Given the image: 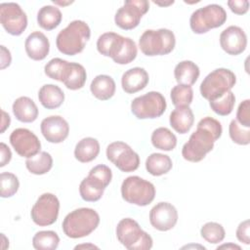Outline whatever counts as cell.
<instances>
[{"label":"cell","mask_w":250,"mask_h":250,"mask_svg":"<svg viewBox=\"0 0 250 250\" xmlns=\"http://www.w3.org/2000/svg\"><path fill=\"white\" fill-rule=\"evenodd\" d=\"M222 248H227V249H238V250H240L241 248H240V246H238V245H236V244H232V243H229V244H223V245H221V246H218L217 247V249L219 250V249H222Z\"/></svg>","instance_id":"cell-47"},{"label":"cell","mask_w":250,"mask_h":250,"mask_svg":"<svg viewBox=\"0 0 250 250\" xmlns=\"http://www.w3.org/2000/svg\"><path fill=\"white\" fill-rule=\"evenodd\" d=\"M234 104H235V97L231 91H229L226 94H224L222 97L209 102V105L211 109L215 113L221 116L229 115L232 111Z\"/></svg>","instance_id":"cell-36"},{"label":"cell","mask_w":250,"mask_h":250,"mask_svg":"<svg viewBox=\"0 0 250 250\" xmlns=\"http://www.w3.org/2000/svg\"><path fill=\"white\" fill-rule=\"evenodd\" d=\"M150 140L152 146L160 150L170 151L177 146V138L175 134L166 127L155 129L151 134Z\"/></svg>","instance_id":"cell-31"},{"label":"cell","mask_w":250,"mask_h":250,"mask_svg":"<svg viewBox=\"0 0 250 250\" xmlns=\"http://www.w3.org/2000/svg\"><path fill=\"white\" fill-rule=\"evenodd\" d=\"M221 123L210 116L199 120L196 130L190 135L188 141L183 146L182 155L190 162H199L210 152L215 142L222 136Z\"/></svg>","instance_id":"cell-1"},{"label":"cell","mask_w":250,"mask_h":250,"mask_svg":"<svg viewBox=\"0 0 250 250\" xmlns=\"http://www.w3.org/2000/svg\"><path fill=\"white\" fill-rule=\"evenodd\" d=\"M0 22L11 35H21L27 26V17L21 6L15 2L0 4Z\"/></svg>","instance_id":"cell-14"},{"label":"cell","mask_w":250,"mask_h":250,"mask_svg":"<svg viewBox=\"0 0 250 250\" xmlns=\"http://www.w3.org/2000/svg\"><path fill=\"white\" fill-rule=\"evenodd\" d=\"M38 100L45 108L55 109L62 104L64 101V94L59 86L54 84H45L39 89Z\"/></svg>","instance_id":"cell-26"},{"label":"cell","mask_w":250,"mask_h":250,"mask_svg":"<svg viewBox=\"0 0 250 250\" xmlns=\"http://www.w3.org/2000/svg\"><path fill=\"white\" fill-rule=\"evenodd\" d=\"M148 9L149 3L146 0H127L115 14V24L124 30L133 29L139 25Z\"/></svg>","instance_id":"cell-13"},{"label":"cell","mask_w":250,"mask_h":250,"mask_svg":"<svg viewBox=\"0 0 250 250\" xmlns=\"http://www.w3.org/2000/svg\"><path fill=\"white\" fill-rule=\"evenodd\" d=\"M24 49L26 55L33 61L44 60L50 51V42L41 31L31 32L25 39Z\"/></svg>","instance_id":"cell-19"},{"label":"cell","mask_w":250,"mask_h":250,"mask_svg":"<svg viewBox=\"0 0 250 250\" xmlns=\"http://www.w3.org/2000/svg\"><path fill=\"white\" fill-rule=\"evenodd\" d=\"M150 225L160 231L173 229L178 222V211L169 202H159L149 212Z\"/></svg>","instance_id":"cell-16"},{"label":"cell","mask_w":250,"mask_h":250,"mask_svg":"<svg viewBox=\"0 0 250 250\" xmlns=\"http://www.w3.org/2000/svg\"><path fill=\"white\" fill-rule=\"evenodd\" d=\"M170 97L172 104L176 106H189L193 99V91L191 86L178 84L171 90Z\"/></svg>","instance_id":"cell-34"},{"label":"cell","mask_w":250,"mask_h":250,"mask_svg":"<svg viewBox=\"0 0 250 250\" xmlns=\"http://www.w3.org/2000/svg\"><path fill=\"white\" fill-rule=\"evenodd\" d=\"M175 45V34L167 28L147 29L139 39V47L142 53L147 57L167 55L174 50Z\"/></svg>","instance_id":"cell-5"},{"label":"cell","mask_w":250,"mask_h":250,"mask_svg":"<svg viewBox=\"0 0 250 250\" xmlns=\"http://www.w3.org/2000/svg\"><path fill=\"white\" fill-rule=\"evenodd\" d=\"M80 248H98L97 246H95L94 244H81V245H77L75 246V249H80Z\"/></svg>","instance_id":"cell-48"},{"label":"cell","mask_w":250,"mask_h":250,"mask_svg":"<svg viewBox=\"0 0 250 250\" xmlns=\"http://www.w3.org/2000/svg\"><path fill=\"white\" fill-rule=\"evenodd\" d=\"M20 182L18 177L9 172H3L0 175V195L3 198L11 197L18 191Z\"/></svg>","instance_id":"cell-37"},{"label":"cell","mask_w":250,"mask_h":250,"mask_svg":"<svg viewBox=\"0 0 250 250\" xmlns=\"http://www.w3.org/2000/svg\"><path fill=\"white\" fill-rule=\"evenodd\" d=\"M105 153L107 159L122 172H133L139 168V154L124 142H113L109 144Z\"/></svg>","instance_id":"cell-12"},{"label":"cell","mask_w":250,"mask_h":250,"mask_svg":"<svg viewBox=\"0 0 250 250\" xmlns=\"http://www.w3.org/2000/svg\"><path fill=\"white\" fill-rule=\"evenodd\" d=\"M26 169L34 175H44L53 166V158L47 151H40L36 155L27 158L25 161Z\"/></svg>","instance_id":"cell-32"},{"label":"cell","mask_w":250,"mask_h":250,"mask_svg":"<svg viewBox=\"0 0 250 250\" xmlns=\"http://www.w3.org/2000/svg\"><path fill=\"white\" fill-rule=\"evenodd\" d=\"M236 121L243 127L250 128V101L245 100L238 105Z\"/></svg>","instance_id":"cell-41"},{"label":"cell","mask_w":250,"mask_h":250,"mask_svg":"<svg viewBox=\"0 0 250 250\" xmlns=\"http://www.w3.org/2000/svg\"><path fill=\"white\" fill-rule=\"evenodd\" d=\"M60 201L58 197L50 192L41 194L31 208L32 221L40 227L53 225L59 216Z\"/></svg>","instance_id":"cell-11"},{"label":"cell","mask_w":250,"mask_h":250,"mask_svg":"<svg viewBox=\"0 0 250 250\" xmlns=\"http://www.w3.org/2000/svg\"><path fill=\"white\" fill-rule=\"evenodd\" d=\"M2 127H1V133H4V131L9 127L10 125V122H11V118L9 116L8 113H6L4 110H2Z\"/></svg>","instance_id":"cell-46"},{"label":"cell","mask_w":250,"mask_h":250,"mask_svg":"<svg viewBox=\"0 0 250 250\" xmlns=\"http://www.w3.org/2000/svg\"><path fill=\"white\" fill-rule=\"evenodd\" d=\"M166 106L164 96L159 92L150 91L132 101L131 111L138 119H153L161 116Z\"/></svg>","instance_id":"cell-10"},{"label":"cell","mask_w":250,"mask_h":250,"mask_svg":"<svg viewBox=\"0 0 250 250\" xmlns=\"http://www.w3.org/2000/svg\"><path fill=\"white\" fill-rule=\"evenodd\" d=\"M87 73L84 66L78 62L67 63L62 81L69 90L81 89L86 82Z\"/></svg>","instance_id":"cell-22"},{"label":"cell","mask_w":250,"mask_h":250,"mask_svg":"<svg viewBox=\"0 0 250 250\" xmlns=\"http://www.w3.org/2000/svg\"><path fill=\"white\" fill-rule=\"evenodd\" d=\"M0 47H1V69H4L11 64L12 57H11L10 51L5 46L1 45Z\"/></svg>","instance_id":"cell-45"},{"label":"cell","mask_w":250,"mask_h":250,"mask_svg":"<svg viewBox=\"0 0 250 250\" xmlns=\"http://www.w3.org/2000/svg\"><path fill=\"white\" fill-rule=\"evenodd\" d=\"M60 243V237L53 230H40L32 238V245L37 250H55Z\"/></svg>","instance_id":"cell-33"},{"label":"cell","mask_w":250,"mask_h":250,"mask_svg":"<svg viewBox=\"0 0 250 250\" xmlns=\"http://www.w3.org/2000/svg\"><path fill=\"white\" fill-rule=\"evenodd\" d=\"M0 151H1V158H0V167H4L6 164H8L12 158V152L9 148V146L1 143L0 144Z\"/></svg>","instance_id":"cell-44"},{"label":"cell","mask_w":250,"mask_h":250,"mask_svg":"<svg viewBox=\"0 0 250 250\" xmlns=\"http://www.w3.org/2000/svg\"><path fill=\"white\" fill-rule=\"evenodd\" d=\"M62 19V12L56 6L45 5L37 13V22L45 30L55 29Z\"/></svg>","instance_id":"cell-29"},{"label":"cell","mask_w":250,"mask_h":250,"mask_svg":"<svg viewBox=\"0 0 250 250\" xmlns=\"http://www.w3.org/2000/svg\"><path fill=\"white\" fill-rule=\"evenodd\" d=\"M228 6L236 15H244L249 10L248 0H229Z\"/></svg>","instance_id":"cell-43"},{"label":"cell","mask_w":250,"mask_h":250,"mask_svg":"<svg viewBox=\"0 0 250 250\" xmlns=\"http://www.w3.org/2000/svg\"><path fill=\"white\" fill-rule=\"evenodd\" d=\"M199 74V67L191 61H182L174 69L175 79L178 84L182 85H193L197 81Z\"/></svg>","instance_id":"cell-28"},{"label":"cell","mask_w":250,"mask_h":250,"mask_svg":"<svg viewBox=\"0 0 250 250\" xmlns=\"http://www.w3.org/2000/svg\"><path fill=\"white\" fill-rule=\"evenodd\" d=\"M121 195L128 203L146 206L155 197V188L153 184L139 176H130L122 182Z\"/></svg>","instance_id":"cell-8"},{"label":"cell","mask_w":250,"mask_h":250,"mask_svg":"<svg viewBox=\"0 0 250 250\" xmlns=\"http://www.w3.org/2000/svg\"><path fill=\"white\" fill-rule=\"evenodd\" d=\"M100 153V144L97 139L87 137L80 140L74 148L75 158L82 162L87 163L93 161Z\"/></svg>","instance_id":"cell-27"},{"label":"cell","mask_w":250,"mask_h":250,"mask_svg":"<svg viewBox=\"0 0 250 250\" xmlns=\"http://www.w3.org/2000/svg\"><path fill=\"white\" fill-rule=\"evenodd\" d=\"M90 36L91 29L89 25L84 21L75 20L59 32L56 45L63 55L74 56L83 51Z\"/></svg>","instance_id":"cell-2"},{"label":"cell","mask_w":250,"mask_h":250,"mask_svg":"<svg viewBox=\"0 0 250 250\" xmlns=\"http://www.w3.org/2000/svg\"><path fill=\"white\" fill-rule=\"evenodd\" d=\"M148 73L143 67H133L126 70L121 78L122 89L127 94L137 93L148 84Z\"/></svg>","instance_id":"cell-20"},{"label":"cell","mask_w":250,"mask_h":250,"mask_svg":"<svg viewBox=\"0 0 250 250\" xmlns=\"http://www.w3.org/2000/svg\"><path fill=\"white\" fill-rule=\"evenodd\" d=\"M249 229H250V225H249V220H245L243 222H241L237 229H236V237L237 239L248 245L250 243V234H249Z\"/></svg>","instance_id":"cell-42"},{"label":"cell","mask_w":250,"mask_h":250,"mask_svg":"<svg viewBox=\"0 0 250 250\" xmlns=\"http://www.w3.org/2000/svg\"><path fill=\"white\" fill-rule=\"evenodd\" d=\"M171 127L179 134L188 133L193 125L194 115L189 106L176 107L169 117Z\"/></svg>","instance_id":"cell-23"},{"label":"cell","mask_w":250,"mask_h":250,"mask_svg":"<svg viewBox=\"0 0 250 250\" xmlns=\"http://www.w3.org/2000/svg\"><path fill=\"white\" fill-rule=\"evenodd\" d=\"M40 129L43 137L52 144L63 142L69 133L67 121L60 115H51L41 121Z\"/></svg>","instance_id":"cell-18"},{"label":"cell","mask_w":250,"mask_h":250,"mask_svg":"<svg viewBox=\"0 0 250 250\" xmlns=\"http://www.w3.org/2000/svg\"><path fill=\"white\" fill-rule=\"evenodd\" d=\"M235 74L228 68H217L210 72L200 84L201 96L209 102L222 97L234 86Z\"/></svg>","instance_id":"cell-7"},{"label":"cell","mask_w":250,"mask_h":250,"mask_svg":"<svg viewBox=\"0 0 250 250\" xmlns=\"http://www.w3.org/2000/svg\"><path fill=\"white\" fill-rule=\"evenodd\" d=\"M115 89L116 85L113 78L106 74L97 75L90 85L91 93L100 101H107L112 98Z\"/></svg>","instance_id":"cell-25"},{"label":"cell","mask_w":250,"mask_h":250,"mask_svg":"<svg viewBox=\"0 0 250 250\" xmlns=\"http://www.w3.org/2000/svg\"><path fill=\"white\" fill-rule=\"evenodd\" d=\"M68 62L60 58H54L50 60L44 66L45 74L51 79L62 81L63 72Z\"/></svg>","instance_id":"cell-40"},{"label":"cell","mask_w":250,"mask_h":250,"mask_svg":"<svg viewBox=\"0 0 250 250\" xmlns=\"http://www.w3.org/2000/svg\"><path fill=\"white\" fill-rule=\"evenodd\" d=\"M112 179V172L109 167L99 164L93 167L86 178L79 185V193L83 200L95 202L102 198L105 188Z\"/></svg>","instance_id":"cell-4"},{"label":"cell","mask_w":250,"mask_h":250,"mask_svg":"<svg viewBox=\"0 0 250 250\" xmlns=\"http://www.w3.org/2000/svg\"><path fill=\"white\" fill-rule=\"evenodd\" d=\"M138 54V49L136 43L133 39L125 37L122 48L120 49L118 55L113 59V62L118 64H127L132 62Z\"/></svg>","instance_id":"cell-38"},{"label":"cell","mask_w":250,"mask_h":250,"mask_svg":"<svg viewBox=\"0 0 250 250\" xmlns=\"http://www.w3.org/2000/svg\"><path fill=\"white\" fill-rule=\"evenodd\" d=\"M10 143L20 156L26 158L36 155L41 149V143L37 136L26 128L15 129L10 135Z\"/></svg>","instance_id":"cell-15"},{"label":"cell","mask_w":250,"mask_h":250,"mask_svg":"<svg viewBox=\"0 0 250 250\" xmlns=\"http://www.w3.org/2000/svg\"><path fill=\"white\" fill-rule=\"evenodd\" d=\"M153 3H155V4H157V5H160V6H168V5H171V4H173L174 3V1H169V2H167V3H162V2H156V1H153Z\"/></svg>","instance_id":"cell-49"},{"label":"cell","mask_w":250,"mask_h":250,"mask_svg":"<svg viewBox=\"0 0 250 250\" xmlns=\"http://www.w3.org/2000/svg\"><path fill=\"white\" fill-rule=\"evenodd\" d=\"M220 45L229 55L237 56L245 51L247 36L244 30L236 25H230L220 34Z\"/></svg>","instance_id":"cell-17"},{"label":"cell","mask_w":250,"mask_h":250,"mask_svg":"<svg viewBox=\"0 0 250 250\" xmlns=\"http://www.w3.org/2000/svg\"><path fill=\"white\" fill-rule=\"evenodd\" d=\"M124 39L125 37L115 32L103 33L97 41L98 52L103 56L109 57L113 60L122 48Z\"/></svg>","instance_id":"cell-21"},{"label":"cell","mask_w":250,"mask_h":250,"mask_svg":"<svg viewBox=\"0 0 250 250\" xmlns=\"http://www.w3.org/2000/svg\"><path fill=\"white\" fill-rule=\"evenodd\" d=\"M227 21L225 9L218 4H210L195 10L189 19L191 30L196 34H203L212 28L222 26Z\"/></svg>","instance_id":"cell-9"},{"label":"cell","mask_w":250,"mask_h":250,"mask_svg":"<svg viewBox=\"0 0 250 250\" xmlns=\"http://www.w3.org/2000/svg\"><path fill=\"white\" fill-rule=\"evenodd\" d=\"M170 156L163 153H151L146 160V169L152 176H162L172 169Z\"/></svg>","instance_id":"cell-30"},{"label":"cell","mask_w":250,"mask_h":250,"mask_svg":"<svg viewBox=\"0 0 250 250\" xmlns=\"http://www.w3.org/2000/svg\"><path fill=\"white\" fill-rule=\"evenodd\" d=\"M116 237L129 250H148L153 244L151 236L131 218L122 219L117 224Z\"/></svg>","instance_id":"cell-6"},{"label":"cell","mask_w":250,"mask_h":250,"mask_svg":"<svg viewBox=\"0 0 250 250\" xmlns=\"http://www.w3.org/2000/svg\"><path fill=\"white\" fill-rule=\"evenodd\" d=\"M100 224V216L92 208H78L68 213L62 224L67 237L81 238L92 233Z\"/></svg>","instance_id":"cell-3"},{"label":"cell","mask_w":250,"mask_h":250,"mask_svg":"<svg viewBox=\"0 0 250 250\" xmlns=\"http://www.w3.org/2000/svg\"><path fill=\"white\" fill-rule=\"evenodd\" d=\"M229 137L233 143L246 146L250 143V128L241 126L235 119H232L229 126Z\"/></svg>","instance_id":"cell-39"},{"label":"cell","mask_w":250,"mask_h":250,"mask_svg":"<svg viewBox=\"0 0 250 250\" xmlns=\"http://www.w3.org/2000/svg\"><path fill=\"white\" fill-rule=\"evenodd\" d=\"M13 113L16 118L24 123H30L38 117V107L28 97H20L13 104Z\"/></svg>","instance_id":"cell-24"},{"label":"cell","mask_w":250,"mask_h":250,"mask_svg":"<svg viewBox=\"0 0 250 250\" xmlns=\"http://www.w3.org/2000/svg\"><path fill=\"white\" fill-rule=\"evenodd\" d=\"M200 234L207 242L217 244L224 240L226 231L221 224L216 222H208L201 227Z\"/></svg>","instance_id":"cell-35"}]
</instances>
